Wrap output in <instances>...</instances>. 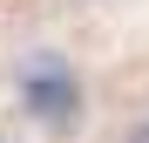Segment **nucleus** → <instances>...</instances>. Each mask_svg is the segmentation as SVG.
I'll list each match as a JSON object with an SVG mask.
<instances>
[{
  "instance_id": "nucleus-2",
  "label": "nucleus",
  "mask_w": 149,
  "mask_h": 143,
  "mask_svg": "<svg viewBox=\"0 0 149 143\" xmlns=\"http://www.w3.org/2000/svg\"><path fill=\"white\" fill-rule=\"evenodd\" d=\"M129 143H149V123H136V130H129Z\"/></svg>"
},
{
  "instance_id": "nucleus-1",
  "label": "nucleus",
  "mask_w": 149,
  "mask_h": 143,
  "mask_svg": "<svg viewBox=\"0 0 149 143\" xmlns=\"http://www.w3.org/2000/svg\"><path fill=\"white\" fill-rule=\"evenodd\" d=\"M20 102H27L41 123H74V109H81L74 68L61 55H27V61H20Z\"/></svg>"
}]
</instances>
